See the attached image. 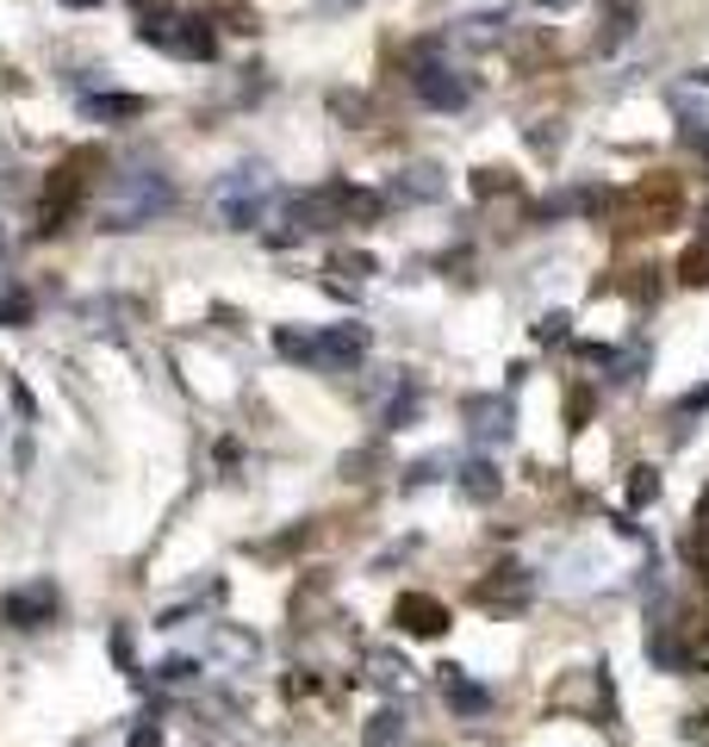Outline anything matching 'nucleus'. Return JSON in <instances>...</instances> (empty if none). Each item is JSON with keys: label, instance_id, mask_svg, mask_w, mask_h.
<instances>
[{"label": "nucleus", "instance_id": "obj_27", "mask_svg": "<svg viewBox=\"0 0 709 747\" xmlns=\"http://www.w3.org/2000/svg\"><path fill=\"white\" fill-rule=\"evenodd\" d=\"M473 188H480V193H504L511 181H504V169H480V181H473Z\"/></svg>", "mask_w": 709, "mask_h": 747}, {"label": "nucleus", "instance_id": "obj_14", "mask_svg": "<svg viewBox=\"0 0 709 747\" xmlns=\"http://www.w3.org/2000/svg\"><path fill=\"white\" fill-rule=\"evenodd\" d=\"M460 493H467V498H480V505H492V498L504 493L499 467H492V461H467V467H460Z\"/></svg>", "mask_w": 709, "mask_h": 747}, {"label": "nucleus", "instance_id": "obj_11", "mask_svg": "<svg viewBox=\"0 0 709 747\" xmlns=\"http://www.w3.org/2000/svg\"><path fill=\"white\" fill-rule=\"evenodd\" d=\"M536 592V579L523 574V567H499L492 579H480V604H492V611H511V604H523V598Z\"/></svg>", "mask_w": 709, "mask_h": 747}, {"label": "nucleus", "instance_id": "obj_4", "mask_svg": "<svg viewBox=\"0 0 709 747\" xmlns=\"http://www.w3.org/2000/svg\"><path fill=\"white\" fill-rule=\"evenodd\" d=\"M144 38L156 44V50H169V57H187V63H211L218 57V32H211L206 20H162V25H144Z\"/></svg>", "mask_w": 709, "mask_h": 747}, {"label": "nucleus", "instance_id": "obj_12", "mask_svg": "<svg viewBox=\"0 0 709 747\" xmlns=\"http://www.w3.org/2000/svg\"><path fill=\"white\" fill-rule=\"evenodd\" d=\"M678 212V188L672 181H648V188L634 193V230H660Z\"/></svg>", "mask_w": 709, "mask_h": 747}, {"label": "nucleus", "instance_id": "obj_25", "mask_svg": "<svg viewBox=\"0 0 709 747\" xmlns=\"http://www.w3.org/2000/svg\"><path fill=\"white\" fill-rule=\"evenodd\" d=\"M653 493H660V479H653V467H634V479H629V498H634V505H648Z\"/></svg>", "mask_w": 709, "mask_h": 747}, {"label": "nucleus", "instance_id": "obj_1", "mask_svg": "<svg viewBox=\"0 0 709 747\" xmlns=\"http://www.w3.org/2000/svg\"><path fill=\"white\" fill-rule=\"evenodd\" d=\"M169 206H174L169 174L125 169V174L113 181V193H106V206H100V230H144L150 218H162Z\"/></svg>", "mask_w": 709, "mask_h": 747}, {"label": "nucleus", "instance_id": "obj_15", "mask_svg": "<svg viewBox=\"0 0 709 747\" xmlns=\"http://www.w3.org/2000/svg\"><path fill=\"white\" fill-rule=\"evenodd\" d=\"M362 742H367V747H404V742H411V728H404L399 710H380V716H367Z\"/></svg>", "mask_w": 709, "mask_h": 747}, {"label": "nucleus", "instance_id": "obj_21", "mask_svg": "<svg viewBox=\"0 0 709 747\" xmlns=\"http://www.w3.org/2000/svg\"><path fill=\"white\" fill-rule=\"evenodd\" d=\"M156 672H162V686H193V679H199V660H187V654H169Z\"/></svg>", "mask_w": 709, "mask_h": 747}, {"label": "nucleus", "instance_id": "obj_16", "mask_svg": "<svg viewBox=\"0 0 709 747\" xmlns=\"http://www.w3.org/2000/svg\"><path fill=\"white\" fill-rule=\"evenodd\" d=\"M81 113H88V118H137V113H144V100H137V94H88V100H81Z\"/></svg>", "mask_w": 709, "mask_h": 747}, {"label": "nucleus", "instance_id": "obj_24", "mask_svg": "<svg viewBox=\"0 0 709 747\" xmlns=\"http://www.w3.org/2000/svg\"><path fill=\"white\" fill-rule=\"evenodd\" d=\"M585 418H592V386H579V393H567V423L579 430Z\"/></svg>", "mask_w": 709, "mask_h": 747}, {"label": "nucleus", "instance_id": "obj_22", "mask_svg": "<svg viewBox=\"0 0 709 747\" xmlns=\"http://www.w3.org/2000/svg\"><path fill=\"white\" fill-rule=\"evenodd\" d=\"M274 349L287 362H311V337H299V330H274Z\"/></svg>", "mask_w": 709, "mask_h": 747}, {"label": "nucleus", "instance_id": "obj_5", "mask_svg": "<svg viewBox=\"0 0 709 747\" xmlns=\"http://www.w3.org/2000/svg\"><path fill=\"white\" fill-rule=\"evenodd\" d=\"M423 106H436V113H460L467 106V76L455 69H442V63H418V76H411Z\"/></svg>", "mask_w": 709, "mask_h": 747}, {"label": "nucleus", "instance_id": "obj_6", "mask_svg": "<svg viewBox=\"0 0 709 747\" xmlns=\"http://www.w3.org/2000/svg\"><path fill=\"white\" fill-rule=\"evenodd\" d=\"M367 355V330L362 325H330L311 337V367H355Z\"/></svg>", "mask_w": 709, "mask_h": 747}, {"label": "nucleus", "instance_id": "obj_7", "mask_svg": "<svg viewBox=\"0 0 709 747\" xmlns=\"http://www.w3.org/2000/svg\"><path fill=\"white\" fill-rule=\"evenodd\" d=\"M392 623H399L404 635L442 642V635H448V604H442V598H423V592H404L399 604H392Z\"/></svg>", "mask_w": 709, "mask_h": 747}, {"label": "nucleus", "instance_id": "obj_29", "mask_svg": "<svg viewBox=\"0 0 709 747\" xmlns=\"http://www.w3.org/2000/svg\"><path fill=\"white\" fill-rule=\"evenodd\" d=\"M62 7H100V0H62Z\"/></svg>", "mask_w": 709, "mask_h": 747}, {"label": "nucleus", "instance_id": "obj_26", "mask_svg": "<svg viewBox=\"0 0 709 747\" xmlns=\"http://www.w3.org/2000/svg\"><path fill=\"white\" fill-rule=\"evenodd\" d=\"M131 747H162V728H156L150 716H144V723L131 728Z\"/></svg>", "mask_w": 709, "mask_h": 747}, {"label": "nucleus", "instance_id": "obj_9", "mask_svg": "<svg viewBox=\"0 0 709 747\" xmlns=\"http://www.w3.org/2000/svg\"><path fill=\"white\" fill-rule=\"evenodd\" d=\"M50 616H57V586H50V579H38V586H25V592L7 598V623H13V630H44Z\"/></svg>", "mask_w": 709, "mask_h": 747}, {"label": "nucleus", "instance_id": "obj_23", "mask_svg": "<svg viewBox=\"0 0 709 747\" xmlns=\"http://www.w3.org/2000/svg\"><path fill=\"white\" fill-rule=\"evenodd\" d=\"M442 467H448V455H430V461H411V474H404V486H430V479H442Z\"/></svg>", "mask_w": 709, "mask_h": 747}, {"label": "nucleus", "instance_id": "obj_28", "mask_svg": "<svg viewBox=\"0 0 709 747\" xmlns=\"http://www.w3.org/2000/svg\"><path fill=\"white\" fill-rule=\"evenodd\" d=\"M25 312H32L25 299H0V325H13V318H25Z\"/></svg>", "mask_w": 709, "mask_h": 747}, {"label": "nucleus", "instance_id": "obj_17", "mask_svg": "<svg viewBox=\"0 0 709 747\" xmlns=\"http://www.w3.org/2000/svg\"><path fill=\"white\" fill-rule=\"evenodd\" d=\"M399 200H442V169H404V181H399Z\"/></svg>", "mask_w": 709, "mask_h": 747}, {"label": "nucleus", "instance_id": "obj_18", "mask_svg": "<svg viewBox=\"0 0 709 747\" xmlns=\"http://www.w3.org/2000/svg\"><path fill=\"white\" fill-rule=\"evenodd\" d=\"M367 672H374V686H386V691L411 686V667H404L399 654H374V660H367Z\"/></svg>", "mask_w": 709, "mask_h": 747}, {"label": "nucleus", "instance_id": "obj_30", "mask_svg": "<svg viewBox=\"0 0 709 747\" xmlns=\"http://www.w3.org/2000/svg\"><path fill=\"white\" fill-rule=\"evenodd\" d=\"M541 7H567V0H541Z\"/></svg>", "mask_w": 709, "mask_h": 747}, {"label": "nucleus", "instance_id": "obj_13", "mask_svg": "<svg viewBox=\"0 0 709 747\" xmlns=\"http://www.w3.org/2000/svg\"><path fill=\"white\" fill-rule=\"evenodd\" d=\"M634 20H641L634 0H604V38H597V50H616V44L634 32Z\"/></svg>", "mask_w": 709, "mask_h": 747}, {"label": "nucleus", "instance_id": "obj_10", "mask_svg": "<svg viewBox=\"0 0 709 747\" xmlns=\"http://www.w3.org/2000/svg\"><path fill=\"white\" fill-rule=\"evenodd\" d=\"M436 686H442V698H448L455 716H485V710H492V691H485L480 679H467L460 667H436Z\"/></svg>", "mask_w": 709, "mask_h": 747}, {"label": "nucleus", "instance_id": "obj_2", "mask_svg": "<svg viewBox=\"0 0 709 747\" xmlns=\"http://www.w3.org/2000/svg\"><path fill=\"white\" fill-rule=\"evenodd\" d=\"M88 169H100V150L62 156L57 169H50V188H44V200H38V230H44V237H57V230H62V218L76 212L81 188H88Z\"/></svg>", "mask_w": 709, "mask_h": 747}, {"label": "nucleus", "instance_id": "obj_20", "mask_svg": "<svg viewBox=\"0 0 709 747\" xmlns=\"http://www.w3.org/2000/svg\"><path fill=\"white\" fill-rule=\"evenodd\" d=\"M411 418H418V386L399 381V393H392V405H386V430H404Z\"/></svg>", "mask_w": 709, "mask_h": 747}, {"label": "nucleus", "instance_id": "obj_3", "mask_svg": "<svg viewBox=\"0 0 709 747\" xmlns=\"http://www.w3.org/2000/svg\"><path fill=\"white\" fill-rule=\"evenodd\" d=\"M262 212H268V174L255 169H237L218 188V218H225L230 230H250V225H262Z\"/></svg>", "mask_w": 709, "mask_h": 747}, {"label": "nucleus", "instance_id": "obj_8", "mask_svg": "<svg viewBox=\"0 0 709 747\" xmlns=\"http://www.w3.org/2000/svg\"><path fill=\"white\" fill-rule=\"evenodd\" d=\"M467 430H473L480 442H492V449L511 442V399H499V393H473V399H467Z\"/></svg>", "mask_w": 709, "mask_h": 747}, {"label": "nucleus", "instance_id": "obj_19", "mask_svg": "<svg viewBox=\"0 0 709 747\" xmlns=\"http://www.w3.org/2000/svg\"><path fill=\"white\" fill-rule=\"evenodd\" d=\"M678 281H685V287H704L709 281V230H704V244H690L685 256H678Z\"/></svg>", "mask_w": 709, "mask_h": 747}]
</instances>
